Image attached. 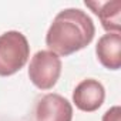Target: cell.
I'll return each instance as SVG.
<instances>
[{
  "mask_svg": "<svg viewBox=\"0 0 121 121\" xmlns=\"http://www.w3.org/2000/svg\"><path fill=\"white\" fill-rule=\"evenodd\" d=\"M30 57V46L26 36L10 30L0 34V77H9L20 71Z\"/></svg>",
  "mask_w": 121,
  "mask_h": 121,
  "instance_id": "2",
  "label": "cell"
},
{
  "mask_svg": "<svg viewBox=\"0 0 121 121\" xmlns=\"http://www.w3.org/2000/svg\"><path fill=\"white\" fill-rule=\"evenodd\" d=\"M101 121H121V108H120V105H114L110 110H107L104 112Z\"/></svg>",
  "mask_w": 121,
  "mask_h": 121,
  "instance_id": "8",
  "label": "cell"
},
{
  "mask_svg": "<svg viewBox=\"0 0 121 121\" xmlns=\"http://www.w3.org/2000/svg\"><path fill=\"white\" fill-rule=\"evenodd\" d=\"M105 100L104 86L94 78H86L73 91V103L84 112L97 111Z\"/></svg>",
  "mask_w": 121,
  "mask_h": 121,
  "instance_id": "5",
  "label": "cell"
},
{
  "mask_svg": "<svg viewBox=\"0 0 121 121\" xmlns=\"http://www.w3.org/2000/svg\"><path fill=\"white\" fill-rule=\"evenodd\" d=\"M98 61L108 70H118L121 67V34L107 33L98 39L95 46Z\"/></svg>",
  "mask_w": 121,
  "mask_h": 121,
  "instance_id": "6",
  "label": "cell"
},
{
  "mask_svg": "<svg viewBox=\"0 0 121 121\" xmlns=\"http://www.w3.org/2000/svg\"><path fill=\"white\" fill-rule=\"evenodd\" d=\"M95 34L91 17L81 9H64L50 24L46 34V46L58 57H67L87 47Z\"/></svg>",
  "mask_w": 121,
  "mask_h": 121,
  "instance_id": "1",
  "label": "cell"
},
{
  "mask_svg": "<svg viewBox=\"0 0 121 121\" xmlns=\"http://www.w3.org/2000/svg\"><path fill=\"white\" fill-rule=\"evenodd\" d=\"M34 117L36 121H71L73 105L63 95L48 93L39 100Z\"/></svg>",
  "mask_w": 121,
  "mask_h": 121,
  "instance_id": "4",
  "label": "cell"
},
{
  "mask_svg": "<svg viewBox=\"0 0 121 121\" xmlns=\"http://www.w3.org/2000/svg\"><path fill=\"white\" fill-rule=\"evenodd\" d=\"M86 6L98 16L101 26L108 33H120L121 29V2H86Z\"/></svg>",
  "mask_w": 121,
  "mask_h": 121,
  "instance_id": "7",
  "label": "cell"
},
{
  "mask_svg": "<svg viewBox=\"0 0 121 121\" xmlns=\"http://www.w3.org/2000/svg\"><path fill=\"white\" fill-rule=\"evenodd\" d=\"M61 60L50 50L37 51L29 66V77L40 90H51L61 76Z\"/></svg>",
  "mask_w": 121,
  "mask_h": 121,
  "instance_id": "3",
  "label": "cell"
}]
</instances>
